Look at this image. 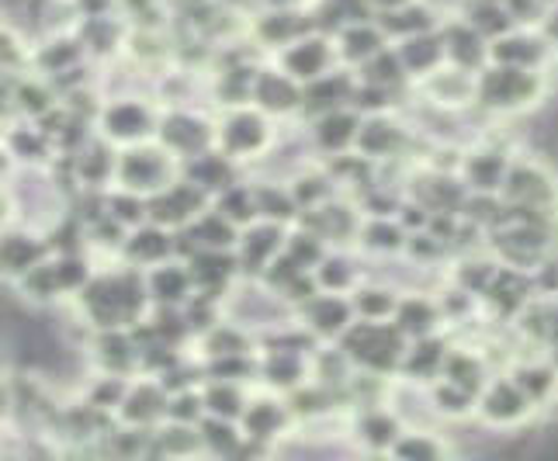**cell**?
I'll return each mask as SVG.
<instances>
[{"instance_id":"6da1fadb","label":"cell","mask_w":558,"mask_h":461,"mask_svg":"<svg viewBox=\"0 0 558 461\" xmlns=\"http://www.w3.org/2000/svg\"><path fill=\"white\" fill-rule=\"evenodd\" d=\"M548 90L545 70H524V66H504L489 63L475 73V108L486 114H524L542 105Z\"/></svg>"},{"instance_id":"7a4b0ae2","label":"cell","mask_w":558,"mask_h":461,"mask_svg":"<svg viewBox=\"0 0 558 461\" xmlns=\"http://www.w3.org/2000/svg\"><path fill=\"white\" fill-rule=\"evenodd\" d=\"M81 302H84V313L90 316V323L98 326V330L132 326L143 319L146 305H149L146 275L114 271V275L90 278L81 292Z\"/></svg>"},{"instance_id":"3957f363","label":"cell","mask_w":558,"mask_h":461,"mask_svg":"<svg viewBox=\"0 0 558 461\" xmlns=\"http://www.w3.org/2000/svg\"><path fill=\"white\" fill-rule=\"evenodd\" d=\"M407 343L410 340L402 337V330L392 319H361V323H351L348 333L340 337V351L364 372L392 375L399 372Z\"/></svg>"},{"instance_id":"277c9868","label":"cell","mask_w":558,"mask_h":461,"mask_svg":"<svg viewBox=\"0 0 558 461\" xmlns=\"http://www.w3.org/2000/svg\"><path fill=\"white\" fill-rule=\"evenodd\" d=\"M114 181H119V187L149 198L178 181V157L163 143H132L125 146V153H119Z\"/></svg>"},{"instance_id":"5b68a950","label":"cell","mask_w":558,"mask_h":461,"mask_svg":"<svg viewBox=\"0 0 558 461\" xmlns=\"http://www.w3.org/2000/svg\"><path fill=\"white\" fill-rule=\"evenodd\" d=\"M499 195L510 205H531V208H558V178L531 157H513L507 167V178Z\"/></svg>"},{"instance_id":"8992f818","label":"cell","mask_w":558,"mask_h":461,"mask_svg":"<svg viewBox=\"0 0 558 461\" xmlns=\"http://www.w3.org/2000/svg\"><path fill=\"white\" fill-rule=\"evenodd\" d=\"M475 413L486 427H521L524 420H531L534 402L510 375H493L475 399Z\"/></svg>"},{"instance_id":"52a82bcc","label":"cell","mask_w":558,"mask_h":461,"mask_svg":"<svg viewBox=\"0 0 558 461\" xmlns=\"http://www.w3.org/2000/svg\"><path fill=\"white\" fill-rule=\"evenodd\" d=\"M216 143L229 160H254L271 143V125H267L264 111L233 108L216 129Z\"/></svg>"},{"instance_id":"ba28073f","label":"cell","mask_w":558,"mask_h":461,"mask_svg":"<svg viewBox=\"0 0 558 461\" xmlns=\"http://www.w3.org/2000/svg\"><path fill=\"white\" fill-rule=\"evenodd\" d=\"M205 202L208 191H202L195 181H174L146 198V216L149 222H160L167 229H184L205 213Z\"/></svg>"},{"instance_id":"9c48e42d","label":"cell","mask_w":558,"mask_h":461,"mask_svg":"<svg viewBox=\"0 0 558 461\" xmlns=\"http://www.w3.org/2000/svg\"><path fill=\"white\" fill-rule=\"evenodd\" d=\"M534 295H537V292H534V278H531V271H524V267L499 264V267H496V275H493V281L486 284V292L478 295V302H483L499 323H513Z\"/></svg>"},{"instance_id":"30bf717a","label":"cell","mask_w":558,"mask_h":461,"mask_svg":"<svg viewBox=\"0 0 558 461\" xmlns=\"http://www.w3.org/2000/svg\"><path fill=\"white\" fill-rule=\"evenodd\" d=\"M157 114L140 98H119L101 111V132L108 143H146L157 132Z\"/></svg>"},{"instance_id":"8fae6325","label":"cell","mask_w":558,"mask_h":461,"mask_svg":"<svg viewBox=\"0 0 558 461\" xmlns=\"http://www.w3.org/2000/svg\"><path fill=\"white\" fill-rule=\"evenodd\" d=\"M551 43L537 28H510L489 43V63L504 66H524V70H545L551 60Z\"/></svg>"},{"instance_id":"7c38bea8","label":"cell","mask_w":558,"mask_h":461,"mask_svg":"<svg viewBox=\"0 0 558 461\" xmlns=\"http://www.w3.org/2000/svg\"><path fill=\"white\" fill-rule=\"evenodd\" d=\"M157 139L174 153L178 160H191L211 146L216 129H211L205 119H198L195 111H170L167 119L157 125Z\"/></svg>"},{"instance_id":"4fadbf2b","label":"cell","mask_w":558,"mask_h":461,"mask_svg":"<svg viewBox=\"0 0 558 461\" xmlns=\"http://www.w3.org/2000/svg\"><path fill=\"white\" fill-rule=\"evenodd\" d=\"M440 38H445V52L451 66L469 70V73L489 66V38L478 28H472L461 14L440 22Z\"/></svg>"},{"instance_id":"5bb4252c","label":"cell","mask_w":558,"mask_h":461,"mask_svg":"<svg viewBox=\"0 0 558 461\" xmlns=\"http://www.w3.org/2000/svg\"><path fill=\"white\" fill-rule=\"evenodd\" d=\"M337 63V49L330 46V38L323 35H302L295 43H288L281 52V66L288 76H295L299 84H310L316 76L330 73Z\"/></svg>"},{"instance_id":"9a60e30c","label":"cell","mask_w":558,"mask_h":461,"mask_svg":"<svg viewBox=\"0 0 558 461\" xmlns=\"http://www.w3.org/2000/svg\"><path fill=\"white\" fill-rule=\"evenodd\" d=\"M510 160H513L510 149L483 143V146H475L469 153H461L458 174H461V181L469 184V191H499V187H504Z\"/></svg>"},{"instance_id":"2e32d148","label":"cell","mask_w":558,"mask_h":461,"mask_svg":"<svg viewBox=\"0 0 558 461\" xmlns=\"http://www.w3.org/2000/svg\"><path fill=\"white\" fill-rule=\"evenodd\" d=\"M284 246V229L281 222H250L240 233V267L246 275H264Z\"/></svg>"},{"instance_id":"e0dca14e","label":"cell","mask_w":558,"mask_h":461,"mask_svg":"<svg viewBox=\"0 0 558 461\" xmlns=\"http://www.w3.org/2000/svg\"><path fill=\"white\" fill-rule=\"evenodd\" d=\"M410 143V132L402 129L396 119H389L385 111L372 114V119H364L361 129H357V149L361 157L368 160H396L402 149Z\"/></svg>"},{"instance_id":"ac0fdd59","label":"cell","mask_w":558,"mask_h":461,"mask_svg":"<svg viewBox=\"0 0 558 461\" xmlns=\"http://www.w3.org/2000/svg\"><path fill=\"white\" fill-rule=\"evenodd\" d=\"M423 94H427L430 105H437V108L461 111V108L475 105V73L445 63L440 70L423 76Z\"/></svg>"},{"instance_id":"d6986e66","label":"cell","mask_w":558,"mask_h":461,"mask_svg":"<svg viewBox=\"0 0 558 461\" xmlns=\"http://www.w3.org/2000/svg\"><path fill=\"white\" fill-rule=\"evenodd\" d=\"M122 246H125V257L132 260V267H157L178 254V236L170 233L167 226L146 219L122 240Z\"/></svg>"},{"instance_id":"ffe728a7","label":"cell","mask_w":558,"mask_h":461,"mask_svg":"<svg viewBox=\"0 0 558 461\" xmlns=\"http://www.w3.org/2000/svg\"><path fill=\"white\" fill-rule=\"evenodd\" d=\"M448 351H451V343L440 333L416 337V340L407 343V354H402L399 372L407 375V381H413V386H430V381L440 378V368H445Z\"/></svg>"},{"instance_id":"44dd1931","label":"cell","mask_w":558,"mask_h":461,"mask_svg":"<svg viewBox=\"0 0 558 461\" xmlns=\"http://www.w3.org/2000/svg\"><path fill=\"white\" fill-rule=\"evenodd\" d=\"M167 407H170V392L163 381H136V386L125 389L119 402V416L129 427H153L157 420L167 416Z\"/></svg>"},{"instance_id":"7402d4cb","label":"cell","mask_w":558,"mask_h":461,"mask_svg":"<svg viewBox=\"0 0 558 461\" xmlns=\"http://www.w3.org/2000/svg\"><path fill=\"white\" fill-rule=\"evenodd\" d=\"M195 278H191V267L181 260H163L157 267H146V292L149 302L157 305H184L195 295Z\"/></svg>"},{"instance_id":"603a6c76","label":"cell","mask_w":558,"mask_h":461,"mask_svg":"<svg viewBox=\"0 0 558 461\" xmlns=\"http://www.w3.org/2000/svg\"><path fill=\"white\" fill-rule=\"evenodd\" d=\"M507 375L524 389L534 410H545L558 396V368L551 364V357H517Z\"/></svg>"},{"instance_id":"cb8c5ba5","label":"cell","mask_w":558,"mask_h":461,"mask_svg":"<svg viewBox=\"0 0 558 461\" xmlns=\"http://www.w3.org/2000/svg\"><path fill=\"white\" fill-rule=\"evenodd\" d=\"M354 316H357L354 305L337 292L313 295L310 302H302V319L319 337H343L348 326L354 323Z\"/></svg>"},{"instance_id":"d4e9b609","label":"cell","mask_w":558,"mask_h":461,"mask_svg":"<svg viewBox=\"0 0 558 461\" xmlns=\"http://www.w3.org/2000/svg\"><path fill=\"white\" fill-rule=\"evenodd\" d=\"M392 323L402 330L407 340H416V337H430V333H440V323H445V313H440V302L423 295V292H407L399 295V305H396V316Z\"/></svg>"},{"instance_id":"484cf974","label":"cell","mask_w":558,"mask_h":461,"mask_svg":"<svg viewBox=\"0 0 558 461\" xmlns=\"http://www.w3.org/2000/svg\"><path fill=\"white\" fill-rule=\"evenodd\" d=\"M264 114H288L302 108V87L295 76L281 70H260L254 76V94H250Z\"/></svg>"},{"instance_id":"4316f807","label":"cell","mask_w":558,"mask_h":461,"mask_svg":"<svg viewBox=\"0 0 558 461\" xmlns=\"http://www.w3.org/2000/svg\"><path fill=\"white\" fill-rule=\"evenodd\" d=\"M396 52H399L402 66H407V73L416 76V81H423L427 73H434V70H440V66L448 63V52H445V38H440V28L402 38V43H396Z\"/></svg>"},{"instance_id":"83f0119b","label":"cell","mask_w":558,"mask_h":461,"mask_svg":"<svg viewBox=\"0 0 558 461\" xmlns=\"http://www.w3.org/2000/svg\"><path fill=\"white\" fill-rule=\"evenodd\" d=\"M357 129H361L357 111H351V108L323 111L319 119L313 122V146L319 153H330V157H337V153H343L348 146L357 143Z\"/></svg>"},{"instance_id":"f1b7e54d","label":"cell","mask_w":558,"mask_h":461,"mask_svg":"<svg viewBox=\"0 0 558 461\" xmlns=\"http://www.w3.org/2000/svg\"><path fill=\"white\" fill-rule=\"evenodd\" d=\"M46 260V240H38L32 233H0V275L8 278H25L35 264Z\"/></svg>"},{"instance_id":"f546056e","label":"cell","mask_w":558,"mask_h":461,"mask_svg":"<svg viewBox=\"0 0 558 461\" xmlns=\"http://www.w3.org/2000/svg\"><path fill=\"white\" fill-rule=\"evenodd\" d=\"M378 25H381L385 35H389V43H392V38H396V43H402V38H410V35L440 28V11L434 4H427V0H413V4H407V8L381 11Z\"/></svg>"},{"instance_id":"4dcf8cb0","label":"cell","mask_w":558,"mask_h":461,"mask_svg":"<svg viewBox=\"0 0 558 461\" xmlns=\"http://www.w3.org/2000/svg\"><path fill=\"white\" fill-rule=\"evenodd\" d=\"M440 378L454 381V386L469 389L472 396H478L486 389V381L493 378L489 375V361L486 354H478L472 348H451L448 357H445V368H440Z\"/></svg>"},{"instance_id":"1f68e13d","label":"cell","mask_w":558,"mask_h":461,"mask_svg":"<svg viewBox=\"0 0 558 461\" xmlns=\"http://www.w3.org/2000/svg\"><path fill=\"white\" fill-rule=\"evenodd\" d=\"M385 46H389V35L381 32V25L354 22V25H343V28H340L337 56H340V60L354 63V66H361V63H368L375 52H381Z\"/></svg>"},{"instance_id":"d6a6232c","label":"cell","mask_w":558,"mask_h":461,"mask_svg":"<svg viewBox=\"0 0 558 461\" xmlns=\"http://www.w3.org/2000/svg\"><path fill=\"white\" fill-rule=\"evenodd\" d=\"M354 98V84L348 73H323L316 81L305 84L302 90V108L305 111H333V108H343Z\"/></svg>"},{"instance_id":"836d02e7","label":"cell","mask_w":558,"mask_h":461,"mask_svg":"<svg viewBox=\"0 0 558 461\" xmlns=\"http://www.w3.org/2000/svg\"><path fill=\"white\" fill-rule=\"evenodd\" d=\"M402 434V416L392 413V410H381V407H368L361 416H357V440L364 448L372 451H385L399 440Z\"/></svg>"},{"instance_id":"e575fe53","label":"cell","mask_w":558,"mask_h":461,"mask_svg":"<svg viewBox=\"0 0 558 461\" xmlns=\"http://www.w3.org/2000/svg\"><path fill=\"white\" fill-rule=\"evenodd\" d=\"M288 416H292V410L281 407L278 399H257V402H246L240 420L250 440H275L288 427Z\"/></svg>"},{"instance_id":"d590c367","label":"cell","mask_w":558,"mask_h":461,"mask_svg":"<svg viewBox=\"0 0 558 461\" xmlns=\"http://www.w3.org/2000/svg\"><path fill=\"white\" fill-rule=\"evenodd\" d=\"M357 236H361V246L364 250H372V254H399V250H407V226H402L399 219L392 216H372V219H364L361 229H357Z\"/></svg>"},{"instance_id":"8d00e7d4","label":"cell","mask_w":558,"mask_h":461,"mask_svg":"<svg viewBox=\"0 0 558 461\" xmlns=\"http://www.w3.org/2000/svg\"><path fill=\"white\" fill-rule=\"evenodd\" d=\"M475 399L478 396H472L469 389L454 386V381H448V378L430 381V389H427L430 413L445 416V420H469V416H475Z\"/></svg>"},{"instance_id":"74e56055","label":"cell","mask_w":558,"mask_h":461,"mask_svg":"<svg viewBox=\"0 0 558 461\" xmlns=\"http://www.w3.org/2000/svg\"><path fill=\"white\" fill-rule=\"evenodd\" d=\"M461 17H465L472 28L483 32L489 43L499 35H507L510 28H517L504 0H465V4H461Z\"/></svg>"},{"instance_id":"f35d334b","label":"cell","mask_w":558,"mask_h":461,"mask_svg":"<svg viewBox=\"0 0 558 461\" xmlns=\"http://www.w3.org/2000/svg\"><path fill=\"white\" fill-rule=\"evenodd\" d=\"M187 170H191V178L187 181H195L202 191H226V187H233V160L226 157V153H198V157H191L187 160Z\"/></svg>"},{"instance_id":"ab89813d","label":"cell","mask_w":558,"mask_h":461,"mask_svg":"<svg viewBox=\"0 0 558 461\" xmlns=\"http://www.w3.org/2000/svg\"><path fill=\"white\" fill-rule=\"evenodd\" d=\"M361 81L364 84H375V87H385V90H396L410 81L407 66H402L396 46H385L381 52H375L368 63H361Z\"/></svg>"},{"instance_id":"60d3db41","label":"cell","mask_w":558,"mask_h":461,"mask_svg":"<svg viewBox=\"0 0 558 461\" xmlns=\"http://www.w3.org/2000/svg\"><path fill=\"white\" fill-rule=\"evenodd\" d=\"M389 454L402 461H440L451 454V448L430 430H402L399 440L389 448Z\"/></svg>"},{"instance_id":"b9f144b4","label":"cell","mask_w":558,"mask_h":461,"mask_svg":"<svg viewBox=\"0 0 558 461\" xmlns=\"http://www.w3.org/2000/svg\"><path fill=\"white\" fill-rule=\"evenodd\" d=\"M205 399V413L208 416H222V420H240L246 410V396L240 392L236 381H226V378H211L208 389L202 392Z\"/></svg>"},{"instance_id":"7bdbcfd3","label":"cell","mask_w":558,"mask_h":461,"mask_svg":"<svg viewBox=\"0 0 558 461\" xmlns=\"http://www.w3.org/2000/svg\"><path fill=\"white\" fill-rule=\"evenodd\" d=\"M496 267H499V260H496V257H483V254H478V250H472V254H465V257L458 260L451 281H454L458 288H465L469 295H475V299H478V295L486 292V284L493 281Z\"/></svg>"},{"instance_id":"ee69618b","label":"cell","mask_w":558,"mask_h":461,"mask_svg":"<svg viewBox=\"0 0 558 461\" xmlns=\"http://www.w3.org/2000/svg\"><path fill=\"white\" fill-rule=\"evenodd\" d=\"M257 372L278 389H295L302 381V375H305V361L295 351L278 348V351H271L264 357V364H257Z\"/></svg>"},{"instance_id":"f6af8a7d","label":"cell","mask_w":558,"mask_h":461,"mask_svg":"<svg viewBox=\"0 0 558 461\" xmlns=\"http://www.w3.org/2000/svg\"><path fill=\"white\" fill-rule=\"evenodd\" d=\"M305 28H310V25L302 22V14L288 11V8L264 14L260 22H257V35L264 38L267 46H288V43H295V38L305 35Z\"/></svg>"},{"instance_id":"bcb514c9","label":"cell","mask_w":558,"mask_h":461,"mask_svg":"<svg viewBox=\"0 0 558 461\" xmlns=\"http://www.w3.org/2000/svg\"><path fill=\"white\" fill-rule=\"evenodd\" d=\"M254 202H257V216L271 222H288L299 213L292 187H281V184H254Z\"/></svg>"},{"instance_id":"7dc6e473","label":"cell","mask_w":558,"mask_h":461,"mask_svg":"<svg viewBox=\"0 0 558 461\" xmlns=\"http://www.w3.org/2000/svg\"><path fill=\"white\" fill-rule=\"evenodd\" d=\"M202 348L208 357H226V354H250V337L243 326L233 323H216L208 326L202 337Z\"/></svg>"},{"instance_id":"c3c4849f","label":"cell","mask_w":558,"mask_h":461,"mask_svg":"<svg viewBox=\"0 0 558 461\" xmlns=\"http://www.w3.org/2000/svg\"><path fill=\"white\" fill-rule=\"evenodd\" d=\"M399 305V292L389 284H364L354 299V313L361 319H392Z\"/></svg>"},{"instance_id":"681fc988","label":"cell","mask_w":558,"mask_h":461,"mask_svg":"<svg viewBox=\"0 0 558 461\" xmlns=\"http://www.w3.org/2000/svg\"><path fill=\"white\" fill-rule=\"evenodd\" d=\"M76 167H81V178L87 187H101L105 181L114 178V167H119V153H111L108 139L84 149V157L76 160Z\"/></svg>"},{"instance_id":"f907efd6","label":"cell","mask_w":558,"mask_h":461,"mask_svg":"<svg viewBox=\"0 0 558 461\" xmlns=\"http://www.w3.org/2000/svg\"><path fill=\"white\" fill-rule=\"evenodd\" d=\"M198 434H202V445L216 454H233L240 445V434H236V420H222V416H202L198 420Z\"/></svg>"},{"instance_id":"816d5d0a","label":"cell","mask_w":558,"mask_h":461,"mask_svg":"<svg viewBox=\"0 0 558 461\" xmlns=\"http://www.w3.org/2000/svg\"><path fill=\"white\" fill-rule=\"evenodd\" d=\"M313 278L316 284H323L326 292H343V288L354 284V264L348 257H323L316 267H313Z\"/></svg>"},{"instance_id":"f5cc1de1","label":"cell","mask_w":558,"mask_h":461,"mask_svg":"<svg viewBox=\"0 0 558 461\" xmlns=\"http://www.w3.org/2000/svg\"><path fill=\"white\" fill-rule=\"evenodd\" d=\"M517 28H537L545 22L551 0H504Z\"/></svg>"},{"instance_id":"db71d44e","label":"cell","mask_w":558,"mask_h":461,"mask_svg":"<svg viewBox=\"0 0 558 461\" xmlns=\"http://www.w3.org/2000/svg\"><path fill=\"white\" fill-rule=\"evenodd\" d=\"M534 278V292L537 295H548V299H558V246L551 250V254L534 267L531 271Z\"/></svg>"},{"instance_id":"11a10c76","label":"cell","mask_w":558,"mask_h":461,"mask_svg":"<svg viewBox=\"0 0 558 461\" xmlns=\"http://www.w3.org/2000/svg\"><path fill=\"white\" fill-rule=\"evenodd\" d=\"M22 60V46L14 43V35L0 28V66H11Z\"/></svg>"},{"instance_id":"9f6ffc18","label":"cell","mask_w":558,"mask_h":461,"mask_svg":"<svg viewBox=\"0 0 558 461\" xmlns=\"http://www.w3.org/2000/svg\"><path fill=\"white\" fill-rule=\"evenodd\" d=\"M537 32H542L548 43H551V49H558V0H551V8H548V14H545V22L537 25Z\"/></svg>"},{"instance_id":"6f0895ef","label":"cell","mask_w":558,"mask_h":461,"mask_svg":"<svg viewBox=\"0 0 558 461\" xmlns=\"http://www.w3.org/2000/svg\"><path fill=\"white\" fill-rule=\"evenodd\" d=\"M114 0H76V8H81L87 17H108Z\"/></svg>"},{"instance_id":"680465c9","label":"cell","mask_w":558,"mask_h":461,"mask_svg":"<svg viewBox=\"0 0 558 461\" xmlns=\"http://www.w3.org/2000/svg\"><path fill=\"white\" fill-rule=\"evenodd\" d=\"M372 4V11H396V8H407V4H413V0H368Z\"/></svg>"},{"instance_id":"91938a15","label":"cell","mask_w":558,"mask_h":461,"mask_svg":"<svg viewBox=\"0 0 558 461\" xmlns=\"http://www.w3.org/2000/svg\"><path fill=\"white\" fill-rule=\"evenodd\" d=\"M8 219H11V195L4 187H0V229L8 226Z\"/></svg>"},{"instance_id":"94428289","label":"cell","mask_w":558,"mask_h":461,"mask_svg":"<svg viewBox=\"0 0 558 461\" xmlns=\"http://www.w3.org/2000/svg\"><path fill=\"white\" fill-rule=\"evenodd\" d=\"M8 170H11V153H8V149H0V181L8 178Z\"/></svg>"}]
</instances>
